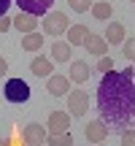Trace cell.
<instances>
[{
	"instance_id": "1",
	"label": "cell",
	"mask_w": 135,
	"mask_h": 146,
	"mask_svg": "<svg viewBox=\"0 0 135 146\" xmlns=\"http://www.w3.org/2000/svg\"><path fill=\"white\" fill-rule=\"evenodd\" d=\"M97 108L100 119L111 130H124L135 122V70H108L103 73L97 87Z\"/></svg>"
},
{
	"instance_id": "2",
	"label": "cell",
	"mask_w": 135,
	"mask_h": 146,
	"mask_svg": "<svg viewBox=\"0 0 135 146\" xmlns=\"http://www.w3.org/2000/svg\"><path fill=\"white\" fill-rule=\"evenodd\" d=\"M3 95H5L8 103H27L30 100V84L22 81V78H8Z\"/></svg>"
},
{
	"instance_id": "3",
	"label": "cell",
	"mask_w": 135,
	"mask_h": 146,
	"mask_svg": "<svg viewBox=\"0 0 135 146\" xmlns=\"http://www.w3.org/2000/svg\"><path fill=\"white\" fill-rule=\"evenodd\" d=\"M68 27H70V19L65 16V11H49L43 16V33L49 35H62Z\"/></svg>"
},
{
	"instance_id": "4",
	"label": "cell",
	"mask_w": 135,
	"mask_h": 146,
	"mask_svg": "<svg viewBox=\"0 0 135 146\" xmlns=\"http://www.w3.org/2000/svg\"><path fill=\"white\" fill-rule=\"evenodd\" d=\"M65 98H68V114H70V116H84V114H87L89 98H87L84 89H70Z\"/></svg>"
},
{
	"instance_id": "5",
	"label": "cell",
	"mask_w": 135,
	"mask_h": 146,
	"mask_svg": "<svg viewBox=\"0 0 135 146\" xmlns=\"http://www.w3.org/2000/svg\"><path fill=\"white\" fill-rule=\"evenodd\" d=\"M46 133L49 135H60V133H70V114L65 111H52L46 122Z\"/></svg>"
},
{
	"instance_id": "6",
	"label": "cell",
	"mask_w": 135,
	"mask_h": 146,
	"mask_svg": "<svg viewBox=\"0 0 135 146\" xmlns=\"http://www.w3.org/2000/svg\"><path fill=\"white\" fill-rule=\"evenodd\" d=\"M84 135H87L92 143H103L105 138H108V125H105L103 119H92V122L84 125Z\"/></svg>"
},
{
	"instance_id": "7",
	"label": "cell",
	"mask_w": 135,
	"mask_h": 146,
	"mask_svg": "<svg viewBox=\"0 0 135 146\" xmlns=\"http://www.w3.org/2000/svg\"><path fill=\"white\" fill-rule=\"evenodd\" d=\"M46 89H49V95H54V98H65V95L70 92V78L60 76V73H52L49 81H46Z\"/></svg>"
},
{
	"instance_id": "8",
	"label": "cell",
	"mask_w": 135,
	"mask_h": 146,
	"mask_svg": "<svg viewBox=\"0 0 135 146\" xmlns=\"http://www.w3.org/2000/svg\"><path fill=\"white\" fill-rule=\"evenodd\" d=\"M16 5H19L24 14H32V16H43L49 8L54 5V0H16Z\"/></svg>"
},
{
	"instance_id": "9",
	"label": "cell",
	"mask_w": 135,
	"mask_h": 146,
	"mask_svg": "<svg viewBox=\"0 0 135 146\" xmlns=\"http://www.w3.org/2000/svg\"><path fill=\"white\" fill-rule=\"evenodd\" d=\"M81 46L87 49L89 54H95V57H105V54H108V43H105V38L95 35V33H87V38H84Z\"/></svg>"
},
{
	"instance_id": "10",
	"label": "cell",
	"mask_w": 135,
	"mask_h": 146,
	"mask_svg": "<svg viewBox=\"0 0 135 146\" xmlns=\"http://www.w3.org/2000/svg\"><path fill=\"white\" fill-rule=\"evenodd\" d=\"M46 127L43 125H35V122H32V125H27L24 130H22V138H24V143L27 146H35V143H43L46 141Z\"/></svg>"
},
{
	"instance_id": "11",
	"label": "cell",
	"mask_w": 135,
	"mask_h": 146,
	"mask_svg": "<svg viewBox=\"0 0 135 146\" xmlns=\"http://www.w3.org/2000/svg\"><path fill=\"white\" fill-rule=\"evenodd\" d=\"M70 84H84L89 78V65L84 62V60H73L70 62Z\"/></svg>"
},
{
	"instance_id": "12",
	"label": "cell",
	"mask_w": 135,
	"mask_h": 146,
	"mask_svg": "<svg viewBox=\"0 0 135 146\" xmlns=\"http://www.w3.org/2000/svg\"><path fill=\"white\" fill-rule=\"evenodd\" d=\"M14 27H16V30H22L24 35H27V33H35V27H38V16L19 11V16H14Z\"/></svg>"
},
{
	"instance_id": "13",
	"label": "cell",
	"mask_w": 135,
	"mask_h": 146,
	"mask_svg": "<svg viewBox=\"0 0 135 146\" xmlns=\"http://www.w3.org/2000/svg\"><path fill=\"white\" fill-rule=\"evenodd\" d=\"M105 43H111V46L124 43V25H122V22H108V30H105Z\"/></svg>"
},
{
	"instance_id": "14",
	"label": "cell",
	"mask_w": 135,
	"mask_h": 146,
	"mask_svg": "<svg viewBox=\"0 0 135 146\" xmlns=\"http://www.w3.org/2000/svg\"><path fill=\"white\" fill-rule=\"evenodd\" d=\"M30 70L32 73H35V76H52V73H54V68H52V60H46V57H35V60H32V62H30Z\"/></svg>"
},
{
	"instance_id": "15",
	"label": "cell",
	"mask_w": 135,
	"mask_h": 146,
	"mask_svg": "<svg viewBox=\"0 0 135 146\" xmlns=\"http://www.w3.org/2000/svg\"><path fill=\"white\" fill-rule=\"evenodd\" d=\"M89 11H92V16H95V19H100V22L111 19V14H114V8H111V3H108V0H95Z\"/></svg>"
},
{
	"instance_id": "16",
	"label": "cell",
	"mask_w": 135,
	"mask_h": 146,
	"mask_svg": "<svg viewBox=\"0 0 135 146\" xmlns=\"http://www.w3.org/2000/svg\"><path fill=\"white\" fill-rule=\"evenodd\" d=\"M84 38H87V27L84 25H70L68 27V43L70 46H81Z\"/></svg>"
},
{
	"instance_id": "17",
	"label": "cell",
	"mask_w": 135,
	"mask_h": 146,
	"mask_svg": "<svg viewBox=\"0 0 135 146\" xmlns=\"http://www.w3.org/2000/svg\"><path fill=\"white\" fill-rule=\"evenodd\" d=\"M22 49H24V52H38V49H43V35L41 33H27V35L22 38Z\"/></svg>"
},
{
	"instance_id": "18",
	"label": "cell",
	"mask_w": 135,
	"mask_h": 146,
	"mask_svg": "<svg viewBox=\"0 0 135 146\" xmlns=\"http://www.w3.org/2000/svg\"><path fill=\"white\" fill-rule=\"evenodd\" d=\"M52 60H57V62H68V60H70V43H68V41H57L52 46Z\"/></svg>"
},
{
	"instance_id": "19",
	"label": "cell",
	"mask_w": 135,
	"mask_h": 146,
	"mask_svg": "<svg viewBox=\"0 0 135 146\" xmlns=\"http://www.w3.org/2000/svg\"><path fill=\"white\" fill-rule=\"evenodd\" d=\"M49 146H73V135L70 133H60V135H46Z\"/></svg>"
},
{
	"instance_id": "20",
	"label": "cell",
	"mask_w": 135,
	"mask_h": 146,
	"mask_svg": "<svg viewBox=\"0 0 135 146\" xmlns=\"http://www.w3.org/2000/svg\"><path fill=\"white\" fill-rule=\"evenodd\" d=\"M122 54H124L130 62H135V38H124V43H122Z\"/></svg>"
},
{
	"instance_id": "21",
	"label": "cell",
	"mask_w": 135,
	"mask_h": 146,
	"mask_svg": "<svg viewBox=\"0 0 135 146\" xmlns=\"http://www.w3.org/2000/svg\"><path fill=\"white\" fill-rule=\"evenodd\" d=\"M68 5H70L76 14H87V11L92 8V0H68Z\"/></svg>"
},
{
	"instance_id": "22",
	"label": "cell",
	"mask_w": 135,
	"mask_h": 146,
	"mask_svg": "<svg viewBox=\"0 0 135 146\" xmlns=\"http://www.w3.org/2000/svg\"><path fill=\"white\" fill-rule=\"evenodd\" d=\"M97 70H100V73H108V70H114V60H111V57H100V62H97Z\"/></svg>"
},
{
	"instance_id": "23",
	"label": "cell",
	"mask_w": 135,
	"mask_h": 146,
	"mask_svg": "<svg viewBox=\"0 0 135 146\" xmlns=\"http://www.w3.org/2000/svg\"><path fill=\"white\" fill-rule=\"evenodd\" d=\"M122 146H135V130H122Z\"/></svg>"
},
{
	"instance_id": "24",
	"label": "cell",
	"mask_w": 135,
	"mask_h": 146,
	"mask_svg": "<svg viewBox=\"0 0 135 146\" xmlns=\"http://www.w3.org/2000/svg\"><path fill=\"white\" fill-rule=\"evenodd\" d=\"M11 25H14V19H11L8 14H5V16H0V33H5V30H8Z\"/></svg>"
},
{
	"instance_id": "25",
	"label": "cell",
	"mask_w": 135,
	"mask_h": 146,
	"mask_svg": "<svg viewBox=\"0 0 135 146\" xmlns=\"http://www.w3.org/2000/svg\"><path fill=\"white\" fill-rule=\"evenodd\" d=\"M8 5H11V0H0V16L8 14Z\"/></svg>"
},
{
	"instance_id": "26",
	"label": "cell",
	"mask_w": 135,
	"mask_h": 146,
	"mask_svg": "<svg viewBox=\"0 0 135 146\" xmlns=\"http://www.w3.org/2000/svg\"><path fill=\"white\" fill-rule=\"evenodd\" d=\"M5 73H8V62L0 57V76H5Z\"/></svg>"
},
{
	"instance_id": "27",
	"label": "cell",
	"mask_w": 135,
	"mask_h": 146,
	"mask_svg": "<svg viewBox=\"0 0 135 146\" xmlns=\"http://www.w3.org/2000/svg\"><path fill=\"white\" fill-rule=\"evenodd\" d=\"M0 146H11V143H8V141H0Z\"/></svg>"
},
{
	"instance_id": "28",
	"label": "cell",
	"mask_w": 135,
	"mask_h": 146,
	"mask_svg": "<svg viewBox=\"0 0 135 146\" xmlns=\"http://www.w3.org/2000/svg\"><path fill=\"white\" fill-rule=\"evenodd\" d=\"M35 146H43V143H35Z\"/></svg>"
},
{
	"instance_id": "29",
	"label": "cell",
	"mask_w": 135,
	"mask_h": 146,
	"mask_svg": "<svg viewBox=\"0 0 135 146\" xmlns=\"http://www.w3.org/2000/svg\"><path fill=\"white\" fill-rule=\"evenodd\" d=\"M130 3H135V0H130Z\"/></svg>"
},
{
	"instance_id": "30",
	"label": "cell",
	"mask_w": 135,
	"mask_h": 146,
	"mask_svg": "<svg viewBox=\"0 0 135 146\" xmlns=\"http://www.w3.org/2000/svg\"><path fill=\"white\" fill-rule=\"evenodd\" d=\"M97 146H103V143H97Z\"/></svg>"
}]
</instances>
